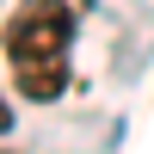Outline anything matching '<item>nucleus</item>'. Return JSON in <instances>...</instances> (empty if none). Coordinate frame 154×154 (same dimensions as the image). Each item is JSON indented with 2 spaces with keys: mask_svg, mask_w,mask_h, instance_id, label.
<instances>
[{
  "mask_svg": "<svg viewBox=\"0 0 154 154\" xmlns=\"http://www.w3.org/2000/svg\"><path fill=\"white\" fill-rule=\"evenodd\" d=\"M68 43H74V6L68 0H25L6 25V62L12 86L31 105H49L68 86Z\"/></svg>",
  "mask_w": 154,
  "mask_h": 154,
  "instance_id": "f257e3e1",
  "label": "nucleus"
},
{
  "mask_svg": "<svg viewBox=\"0 0 154 154\" xmlns=\"http://www.w3.org/2000/svg\"><path fill=\"white\" fill-rule=\"evenodd\" d=\"M0 130H12V111H6V99H0Z\"/></svg>",
  "mask_w": 154,
  "mask_h": 154,
  "instance_id": "f03ea898",
  "label": "nucleus"
}]
</instances>
